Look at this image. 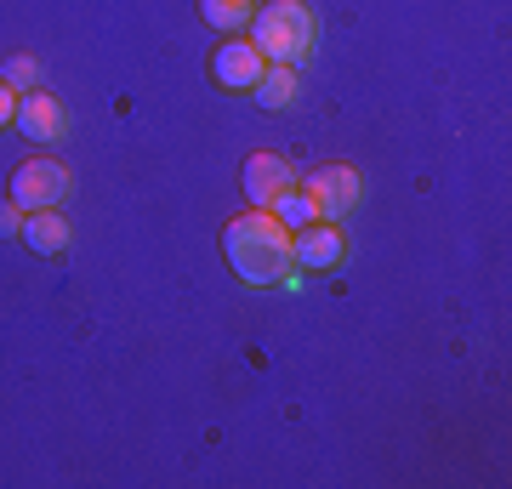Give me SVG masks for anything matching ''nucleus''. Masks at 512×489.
Masks as SVG:
<instances>
[{
	"instance_id": "9b49d317",
	"label": "nucleus",
	"mask_w": 512,
	"mask_h": 489,
	"mask_svg": "<svg viewBox=\"0 0 512 489\" xmlns=\"http://www.w3.org/2000/svg\"><path fill=\"white\" fill-rule=\"evenodd\" d=\"M256 0H200V18L217 29V35H239L245 23H251Z\"/></svg>"
},
{
	"instance_id": "ddd939ff",
	"label": "nucleus",
	"mask_w": 512,
	"mask_h": 489,
	"mask_svg": "<svg viewBox=\"0 0 512 489\" xmlns=\"http://www.w3.org/2000/svg\"><path fill=\"white\" fill-rule=\"evenodd\" d=\"M0 80L12 91H35V86H46V74H40V63L29 52H12L6 63H0Z\"/></svg>"
},
{
	"instance_id": "7ed1b4c3",
	"label": "nucleus",
	"mask_w": 512,
	"mask_h": 489,
	"mask_svg": "<svg viewBox=\"0 0 512 489\" xmlns=\"http://www.w3.org/2000/svg\"><path fill=\"white\" fill-rule=\"evenodd\" d=\"M74 194V171L52 154H35L12 171V205L18 211H57Z\"/></svg>"
},
{
	"instance_id": "39448f33",
	"label": "nucleus",
	"mask_w": 512,
	"mask_h": 489,
	"mask_svg": "<svg viewBox=\"0 0 512 489\" xmlns=\"http://www.w3.org/2000/svg\"><path fill=\"white\" fill-rule=\"evenodd\" d=\"M18 137H29V143H40V148H57L63 137H69V109L57 103L46 86H35V91H18Z\"/></svg>"
},
{
	"instance_id": "f257e3e1",
	"label": "nucleus",
	"mask_w": 512,
	"mask_h": 489,
	"mask_svg": "<svg viewBox=\"0 0 512 489\" xmlns=\"http://www.w3.org/2000/svg\"><path fill=\"white\" fill-rule=\"evenodd\" d=\"M222 256L228 268L245 279V285L268 290L279 279H291L296 262H291V228L274 222V211H245V217H228L222 228Z\"/></svg>"
},
{
	"instance_id": "423d86ee",
	"label": "nucleus",
	"mask_w": 512,
	"mask_h": 489,
	"mask_svg": "<svg viewBox=\"0 0 512 489\" xmlns=\"http://www.w3.org/2000/svg\"><path fill=\"white\" fill-rule=\"evenodd\" d=\"M296 165L285 160V154H268V148H262V154H251V160H245V171H239V188H245V200H251V211H268V205L279 200V194H285V188H296Z\"/></svg>"
},
{
	"instance_id": "f03ea898",
	"label": "nucleus",
	"mask_w": 512,
	"mask_h": 489,
	"mask_svg": "<svg viewBox=\"0 0 512 489\" xmlns=\"http://www.w3.org/2000/svg\"><path fill=\"white\" fill-rule=\"evenodd\" d=\"M245 29H251V46L262 52V63H285V69H296L319 46V18L302 0H262Z\"/></svg>"
},
{
	"instance_id": "20e7f679",
	"label": "nucleus",
	"mask_w": 512,
	"mask_h": 489,
	"mask_svg": "<svg viewBox=\"0 0 512 489\" xmlns=\"http://www.w3.org/2000/svg\"><path fill=\"white\" fill-rule=\"evenodd\" d=\"M302 194L313 200V217L319 222H348L365 200V177L353 171V165H319L308 182H302Z\"/></svg>"
},
{
	"instance_id": "6e6552de",
	"label": "nucleus",
	"mask_w": 512,
	"mask_h": 489,
	"mask_svg": "<svg viewBox=\"0 0 512 489\" xmlns=\"http://www.w3.org/2000/svg\"><path fill=\"white\" fill-rule=\"evenodd\" d=\"M262 52L251 46V35H222V46L211 52V74H217V86L228 91H251L262 80Z\"/></svg>"
},
{
	"instance_id": "0eeeda50",
	"label": "nucleus",
	"mask_w": 512,
	"mask_h": 489,
	"mask_svg": "<svg viewBox=\"0 0 512 489\" xmlns=\"http://www.w3.org/2000/svg\"><path fill=\"white\" fill-rule=\"evenodd\" d=\"M348 256V239L336 222H308V228H291V262L308 273H330Z\"/></svg>"
},
{
	"instance_id": "4468645a",
	"label": "nucleus",
	"mask_w": 512,
	"mask_h": 489,
	"mask_svg": "<svg viewBox=\"0 0 512 489\" xmlns=\"http://www.w3.org/2000/svg\"><path fill=\"white\" fill-rule=\"evenodd\" d=\"M18 234H23V211L6 200V205H0V239H18Z\"/></svg>"
},
{
	"instance_id": "f8f14e48",
	"label": "nucleus",
	"mask_w": 512,
	"mask_h": 489,
	"mask_svg": "<svg viewBox=\"0 0 512 489\" xmlns=\"http://www.w3.org/2000/svg\"><path fill=\"white\" fill-rule=\"evenodd\" d=\"M268 211H274V222H285V228H308V222H319V217H313V200L302 194V182H296V188H285Z\"/></svg>"
},
{
	"instance_id": "2eb2a0df",
	"label": "nucleus",
	"mask_w": 512,
	"mask_h": 489,
	"mask_svg": "<svg viewBox=\"0 0 512 489\" xmlns=\"http://www.w3.org/2000/svg\"><path fill=\"white\" fill-rule=\"evenodd\" d=\"M12 120H18V91H12L6 80H0V131L12 126Z\"/></svg>"
},
{
	"instance_id": "9d476101",
	"label": "nucleus",
	"mask_w": 512,
	"mask_h": 489,
	"mask_svg": "<svg viewBox=\"0 0 512 489\" xmlns=\"http://www.w3.org/2000/svg\"><path fill=\"white\" fill-rule=\"evenodd\" d=\"M296 91H302L296 69H285V63H268V69H262V80L251 86V97L262 103V109L279 114V109H291V103H296Z\"/></svg>"
},
{
	"instance_id": "1a4fd4ad",
	"label": "nucleus",
	"mask_w": 512,
	"mask_h": 489,
	"mask_svg": "<svg viewBox=\"0 0 512 489\" xmlns=\"http://www.w3.org/2000/svg\"><path fill=\"white\" fill-rule=\"evenodd\" d=\"M18 239L35 256H63L69 239H74V228H69V217H63V205H57V211H23V234Z\"/></svg>"
}]
</instances>
